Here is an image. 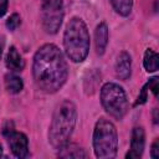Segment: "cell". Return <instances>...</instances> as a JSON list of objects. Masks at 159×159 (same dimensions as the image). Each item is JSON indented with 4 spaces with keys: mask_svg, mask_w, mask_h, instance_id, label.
<instances>
[{
    "mask_svg": "<svg viewBox=\"0 0 159 159\" xmlns=\"http://www.w3.org/2000/svg\"><path fill=\"white\" fill-rule=\"evenodd\" d=\"M63 46L67 56L73 62H82L89 50V34L86 24L80 17H72L65 30Z\"/></svg>",
    "mask_w": 159,
    "mask_h": 159,
    "instance_id": "3",
    "label": "cell"
},
{
    "mask_svg": "<svg viewBox=\"0 0 159 159\" xmlns=\"http://www.w3.org/2000/svg\"><path fill=\"white\" fill-rule=\"evenodd\" d=\"M6 138L9 140V147L15 157L26 158L29 155V140L24 133L12 130L9 135H6Z\"/></svg>",
    "mask_w": 159,
    "mask_h": 159,
    "instance_id": "7",
    "label": "cell"
},
{
    "mask_svg": "<svg viewBox=\"0 0 159 159\" xmlns=\"http://www.w3.org/2000/svg\"><path fill=\"white\" fill-rule=\"evenodd\" d=\"M58 157L60 158H86L87 154L84 153V150L81 147L68 142L66 145L60 148Z\"/></svg>",
    "mask_w": 159,
    "mask_h": 159,
    "instance_id": "12",
    "label": "cell"
},
{
    "mask_svg": "<svg viewBox=\"0 0 159 159\" xmlns=\"http://www.w3.org/2000/svg\"><path fill=\"white\" fill-rule=\"evenodd\" d=\"M101 102L106 112L116 119H122L128 111V101L124 89L117 84L108 82L101 89Z\"/></svg>",
    "mask_w": 159,
    "mask_h": 159,
    "instance_id": "5",
    "label": "cell"
},
{
    "mask_svg": "<svg viewBox=\"0 0 159 159\" xmlns=\"http://www.w3.org/2000/svg\"><path fill=\"white\" fill-rule=\"evenodd\" d=\"M42 25L47 34H56L63 20L62 0H41Z\"/></svg>",
    "mask_w": 159,
    "mask_h": 159,
    "instance_id": "6",
    "label": "cell"
},
{
    "mask_svg": "<svg viewBox=\"0 0 159 159\" xmlns=\"http://www.w3.org/2000/svg\"><path fill=\"white\" fill-rule=\"evenodd\" d=\"M5 87L7 89V92L15 94V93H19L22 87H24V83H22V80L15 75H7L5 77Z\"/></svg>",
    "mask_w": 159,
    "mask_h": 159,
    "instance_id": "14",
    "label": "cell"
},
{
    "mask_svg": "<svg viewBox=\"0 0 159 159\" xmlns=\"http://www.w3.org/2000/svg\"><path fill=\"white\" fill-rule=\"evenodd\" d=\"M148 88L152 89V92L154 93L155 97H158V77H153L148 82Z\"/></svg>",
    "mask_w": 159,
    "mask_h": 159,
    "instance_id": "17",
    "label": "cell"
},
{
    "mask_svg": "<svg viewBox=\"0 0 159 159\" xmlns=\"http://www.w3.org/2000/svg\"><path fill=\"white\" fill-rule=\"evenodd\" d=\"M76 106L70 99L62 101L56 107L48 130V140L55 149H60L70 142L76 125Z\"/></svg>",
    "mask_w": 159,
    "mask_h": 159,
    "instance_id": "2",
    "label": "cell"
},
{
    "mask_svg": "<svg viewBox=\"0 0 159 159\" xmlns=\"http://www.w3.org/2000/svg\"><path fill=\"white\" fill-rule=\"evenodd\" d=\"M144 68L148 72H155L159 67V56L155 51L148 48L144 53Z\"/></svg>",
    "mask_w": 159,
    "mask_h": 159,
    "instance_id": "13",
    "label": "cell"
},
{
    "mask_svg": "<svg viewBox=\"0 0 159 159\" xmlns=\"http://www.w3.org/2000/svg\"><path fill=\"white\" fill-rule=\"evenodd\" d=\"M6 67L12 71V72H20L24 70L25 67V62L22 60V57L20 56V53L17 52V50L11 46L9 52H7V56H6Z\"/></svg>",
    "mask_w": 159,
    "mask_h": 159,
    "instance_id": "11",
    "label": "cell"
},
{
    "mask_svg": "<svg viewBox=\"0 0 159 159\" xmlns=\"http://www.w3.org/2000/svg\"><path fill=\"white\" fill-rule=\"evenodd\" d=\"M1 52H2V46H1V42H0V56H1Z\"/></svg>",
    "mask_w": 159,
    "mask_h": 159,
    "instance_id": "21",
    "label": "cell"
},
{
    "mask_svg": "<svg viewBox=\"0 0 159 159\" xmlns=\"http://www.w3.org/2000/svg\"><path fill=\"white\" fill-rule=\"evenodd\" d=\"M118 135L112 122L106 118L97 120L93 132V149L97 158L112 159L117 154Z\"/></svg>",
    "mask_w": 159,
    "mask_h": 159,
    "instance_id": "4",
    "label": "cell"
},
{
    "mask_svg": "<svg viewBox=\"0 0 159 159\" xmlns=\"http://www.w3.org/2000/svg\"><path fill=\"white\" fill-rule=\"evenodd\" d=\"M94 42H96V52L98 55H103L108 43V27L106 22H101L96 27L94 32Z\"/></svg>",
    "mask_w": 159,
    "mask_h": 159,
    "instance_id": "10",
    "label": "cell"
},
{
    "mask_svg": "<svg viewBox=\"0 0 159 159\" xmlns=\"http://www.w3.org/2000/svg\"><path fill=\"white\" fill-rule=\"evenodd\" d=\"M7 10V0H0V17L6 12Z\"/></svg>",
    "mask_w": 159,
    "mask_h": 159,
    "instance_id": "19",
    "label": "cell"
},
{
    "mask_svg": "<svg viewBox=\"0 0 159 159\" xmlns=\"http://www.w3.org/2000/svg\"><path fill=\"white\" fill-rule=\"evenodd\" d=\"M32 75L36 86L46 93H55L65 84L68 75L67 63L56 45L46 43L36 51Z\"/></svg>",
    "mask_w": 159,
    "mask_h": 159,
    "instance_id": "1",
    "label": "cell"
},
{
    "mask_svg": "<svg viewBox=\"0 0 159 159\" xmlns=\"http://www.w3.org/2000/svg\"><path fill=\"white\" fill-rule=\"evenodd\" d=\"M145 144V133L142 127H135L132 132L130 150L127 153V159H138L142 157Z\"/></svg>",
    "mask_w": 159,
    "mask_h": 159,
    "instance_id": "8",
    "label": "cell"
},
{
    "mask_svg": "<svg viewBox=\"0 0 159 159\" xmlns=\"http://www.w3.org/2000/svg\"><path fill=\"white\" fill-rule=\"evenodd\" d=\"M157 111H158V109L155 108V109H154V122H155V123H158V116H157Z\"/></svg>",
    "mask_w": 159,
    "mask_h": 159,
    "instance_id": "20",
    "label": "cell"
},
{
    "mask_svg": "<svg viewBox=\"0 0 159 159\" xmlns=\"http://www.w3.org/2000/svg\"><path fill=\"white\" fill-rule=\"evenodd\" d=\"M113 9L122 16H128L132 11L133 0H111Z\"/></svg>",
    "mask_w": 159,
    "mask_h": 159,
    "instance_id": "15",
    "label": "cell"
},
{
    "mask_svg": "<svg viewBox=\"0 0 159 159\" xmlns=\"http://www.w3.org/2000/svg\"><path fill=\"white\" fill-rule=\"evenodd\" d=\"M1 149H2V148H1V145H0V154H1Z\"/></svg>",
    "mask_w": 159,
    "mask_h": 159,
    "instance_id": "22",
    "label": "cell"
},
{
    "mask_svg": "<svg viewBox=\"0 0 159 159\" xmlns=\"http://www.w3.org/2000/svg\"><path fill=\"white\" fill-rule=\"evenodd\" d=\"M150 155L153 159H158L159 158V140L155 139L153 145H152V150H150Z\"/></svg>",
    "mask_w": 159,
    "mask_h": 159,
    "instance_id": "18",
    "label": "cell"
},
{
    "mask_svg": "<svg viewBox=\"0 0 159 159\" xmlns=\"http://www.w3.org/2000/svg\"><path fill=\"white\" fill-rule=\"evenodd\" d=\"M21 20H20V16L17 14H12L7 20H6V26L9 30H15L17 29V26L20 25Z\"/></svg>",
    "mask_w": 159,
    "mask_h": 159,
    "instance_id": "16",
    "label": "cell"
},
{
    "mask_svg": "<svg viewBox=\"0 0 159 159\" xmlns=\"http://www.w3.org/2000/svg\"><path fill=\"white\" fill-rule=\"evenodd\" d=\"M114 70H116V75L118 78L125 81L130 77V72H132V61H130V56L123 51L118 55L117 57V61H116V66H114Z\"/></svg>",
    "mask_w": 159,
    "mask_h": 159,
    "instance_id": "9",
    "label": "cell"
}]
</instances>
